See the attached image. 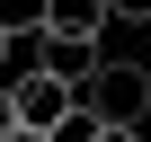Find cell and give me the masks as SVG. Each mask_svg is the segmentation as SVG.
Here are the masks:
<instances>
[{
    "instance_id": "6da1fadb",
    "label": "cell",
    "mask_w": 151,
    "mask_h": 142,
    "mask_svg": "<svg viewBox=\"0 0 151 142\" xmlns=\"http://www.w3.org/2000/svg\"><path fill=\"white\" fill-rule=\"evenodd\" d=\"M80 107H89L98 124H142V115H151V71L124 62V53H98V71L80 80Z\"/></svg>"
},
{
    "instance_id": "7a4b0ae2",
    "label": "cell",
    "mask_w": 151,
    "mask_h": 142,
    "mask_svg": "<svg viewBox=\"0 0 151 142\" xmlns=\"http://www.w3.org/2000/svg\"><path fill=\"white\" fill-rule=\"evenodd\" d=\"M9 107H18V124H36V133H53L71 107H80V80H62V71H18V89H9Z\"/></svg>"
},
{
    "instance_id": "3957f363",
    "label": "cell",
    "mask_w": 151,
    "mask_h": 142,
    "mask_svg": "<svg viewBox=\"0 0 151 142\" xmlns=\"http://www.w3.org/2000/svg\"><path fill=\"white\" fill-rule=\"evenodd\" d=\"M116 27L107 0H45V44H98Z\"/></svg>"
},
{
    "instance_id": "277c9868",
    "label": "cell",
    "mask_w": 151,
    "mask_h": 142,
    "mask_svg": "<svg viewBox=\"0 0 151 142\" xmlns=\"http://www.w3.org/2000/svg\"><path fill=\"white\" fill-rule=\"evenodd\" d=\"M45 44V36H36ZM45 71H62V80H89L98 71V44H45Z\"/></svg>"
},
{
    "instance_id": "5b68a950",
    "label": "cell",
    "mask_w": 151,
    "mask_h": 142,
    "mask_svg": "<svg viewBox=\"0 0 151 142\" xmlns=\"http://www.w3.org/2000/svg\"><path fill=\"white\" fill-rule=\"evenodd\" d=\"M0 36H45V0H0Z\"/></svg>"
},
{
    "instance_id": "8992f818",
    "label": "cell",
    "mask_w": 151,
    "mask_h": 142,
    "mask_svg": "<svg viewBox=\"0 0 151 142\" xmlns=\"http://www.w3.org/2000/svg\"><path fill=\"white\" fill-rule=\"evenodd\" d=\"M98 133H107V124H98V115H89V107H71V115H62V124H53V133H45V142H98Z\"/></svg>"
},
{
    "instance_id": "52a82bcc",
    "label": "cell",
    "mask_w": 151,
    "mask_h": 142,
    "mask_svg": "<svg viewBox=\"0 0 151 142\" xmlns=\"http://www.w3.org/2000/svg\"><path fill=\"white\" fill-rule=\"evenodd\" d=\"M107 9H116L124 27H151V0H107Z\"/></svg>"
},
{
    "instance_id": "ba28073f",
    "label": "cell",
    "mask_w": 151,
    "mask_h": 142,
    "mask_svg": "<svg viewBox=\"0 0 151 142\" xmlns=\"http://www.w3.org/2000/svg\"><path fill=\"white\" fill-rule=\"evenodd\" d=\"M98 142H142V124H107V133H98Z\"/></svg>"
},
{
    "instance_id": "9c48e42d",
    "label": "cell",
    "mask_w": 151,
    "mask_h": 142,
    "mask_svg": "<svg viewBox=\"0 0 151 142\" xmlns=\"http://www.w3.org/2000/svg\"><path fill=\"white\" fill-rule=\"evenodd\" d=\"M0 142H45V133H36V124H9V133H0Z\"/></svg>"
},
{
    "instance_id": "30bf717a",
    "label": "cell",
    "mask_w": 151,
    "mask_h": 142,
    "mask_svg": "<svg viewBox=\"0 0 151 142\" xmlns=\"http://www.w3.org/2000/svg\"><path fill=\"white\" fill-rule=\"evenodd\" d=\"M9 124H18V107H9V89H0V133H9Z\"/></svg>"
},
{
    "instance_id": "8fae6325",
    "label": "cell",
    "mask_w": 151,
    "mask_h": 142,
    "mask_svg": "<svg viewBox=\"0 0 151 142\" xmlns=\"http://www.w3.org/2000/svg\"><path fill=\"white\" fill-rule=\"evenodd\" d=\"M0 62H9V36H0Z\"/></svg>"
}]
</instances>
